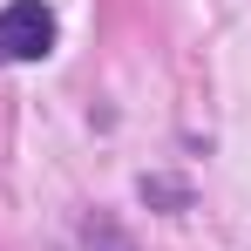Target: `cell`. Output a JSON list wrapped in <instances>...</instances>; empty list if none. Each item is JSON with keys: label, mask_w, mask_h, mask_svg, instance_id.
Returning <instances> with one entry per match:
<instances>
[{"label": "cell", "mask_w": 251, "mask_h": 251, "mask_svg": "<svg viewBox=\"0 0 251 251\" xmlns=\"http://www.w3.org/2000/svg\"><path fill=\"white\" fill-rule=\"evenodd\" d=\"M48 48H54V14L41 0L0 7V61H41Z\"/></svg>", "instance_id": "obj_1"}]
</instances>
